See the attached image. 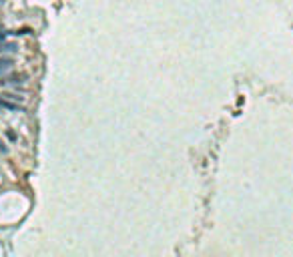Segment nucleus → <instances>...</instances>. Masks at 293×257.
Instances as JSON below:
<instances>
[{"label": "nucleus", "instance_id": "obj_1", "mask_svg": "<svg viewBox=\"0 0 293 257\" xmlns=\"http://www.w3.org/2000/svg\"><path fill=\"white\" fill-rule=\"evenodd\" d=\"M18 50V46H16L14 42H4V40H0V54L4 52H16Z\"/></svg>", "mask_w": 293, "mask_h": 257}, {"label": "nucleus", "instance_id": "obj_2", "mask_svg": "<svg viewBox=\"0 0 293 257\" xmlns=\"http://www.w3.org/2000/svg\"><path fill=\"white\" fill-rule=\"evenodd\" d=\"M12 64H14V60L8 56H0V73L2 70H8V68H12Z\"/></svg>", "mask_w": 293, "mask_h": 257}, {"label": "nucleus", "instance_id": "obj_3", "mask_svg": "<svg viewBox=\"0 0 293 257\" xmlns=\"http://www.w3.org/2000/svg\"><path fill=\"white\" fill-rule=\"evenodd\" d=\"M22 83H24V77H12V78H6V80H0V84H14V87H18Z\"/></svg>", "mask_w": 293, "mask_h": 257}, {"label": "nucleus", "instance_id": "obj_4", "mask_svg": "<svg viewBox=\"0 0 293 257\" xmlns=\"http://www.w3.org/2000/svg\"><path fill=\"white\" fill-rule=\"evenodd\" d=\"M10 32H4V30H0V40H6V36H8Z\"/></svg>", "mask_w": 293, "mask_h": 257}, {"label": "nucleus", "instance_id": "obj_5", "mask_svg": "<svg viewBox=\"0 0 293 257\" xmlns=\"http://www.w3.org/2000/svg\"><path fill=\"white\" fill-rule=\"evenodd\" d=\"M0 151H2V153H6V151H8V149H6V147L2 145V143H0Z\"/></svg>", "mask_w": 293, "mask_h": 257}]
</instances>
